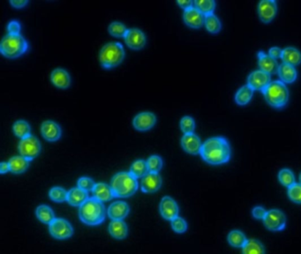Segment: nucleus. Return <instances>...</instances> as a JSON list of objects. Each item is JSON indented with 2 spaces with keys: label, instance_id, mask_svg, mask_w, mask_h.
Returning a JSON list of instances; mask_svg holds the SVG:
<instances>
[{
  "label": "nucleus",
  "instance_id": "1",
  "mask_svg": "<svg viewBox=\"0 0 301 254\" xmlns=\"http://www.w3.org/2000/svg\"><path fill=\"white\" fill-rule=\"evenodd\" d=\"M230 146L225 137H212L202 143L200 155L202 159L212 165H221L230 160Z\"/></svg>",
  "mask_w": 301,
  "mask_h": 254
},
{
  "label": "nucleus",
  "instance_id": "2",
  "mask_svg": "<svg viewBox=\"0 0 301 254\" xmlns=\"http://www.w3.org/2000/svg\"><path fill=\"white\" fill-rule=\"evenodd\" d=\"M106 209L103 202L95 199L94 197L88 198L79 207V217L82 223L95 226L103 223L105 219Z\"/></svg>",
  "mask_w": 301,
  "mask_h": 254
},
{
  "label": "nucleus",
  "instance_id": "3",
  "mask_svg": "<svg viewBox=\"0 0 301 254\" xmlns=\"http://www.w3.org/2000/svg\"><path fill=\"white\" fill-rule=\"evenodd\" d=\"M111 187L114 197L128 198L137 191L138 181L130 172H119L111 178Z\"/></svg>",
  "mask_w": 301,
  "mask_h": 254
},
{
  "label": "nucleus",
  "instance_id": "4",
  "mask_svg": "<svg viewBox=\"0 0 301 254\" xmlns=\"http://www.w3.org/2000/svg\"><path fill=\"white\" fill-rule=\"evenodd\" d=\"M28 43L20 34L4 35L0 43L1 53L8 59H15L28 51Z\"/></svg>",
  "mask_w": 301,
  "mask_h": 254
},
{
  "label": "nucleus",
  "instance_id": "5",
  "mask_svg": "<svg viewBox=\"0 0 301 254\" xmlns=\"http://www.w3.org/2000/svg\"><path fill=\"white\" fill-rule=\"evenodd\" d=\"M267 102L274 108H283L289 100V91L286 84L281 81H275L262 91Z\"/></svg>",
  "mask_w": 301,
  "mask_h": 254
},
{
  "label": "nucleus",
  "instance_id": "6",
  "mask_svg": "<svg viewBox=\"0 0 301 254\" xmlns=\"http://www.w3.org/2000/svg\"><path fill=\"white\" fill-rule=\"evenodd\" d=\"M125 58L123 45L118 42H111L104 44L99 53L101 65L104 68H113L121 64Z\"/></svg>",
  "mask_w": 301,
  "mask_h": 254
},
{
  "label": "nucleus",
  "instance_id": "7",
  "mask_svg": "<svg viewBox=\"0 0 301 254\" xmlns=\"http://www.w3.org/2000/svg\"><path fill=\"white\" fill-rule=\"evenodd\" d=\"M18 149L21 157L26 158L27 160L31 161L39 156L42 147L37 138L29 135L28 137L20 140Z\"/></svg>",
  "mask_w": 301,
  "mask_h": 254
},
{
  "label": "nucleus",
  "instance_id": "8",
  "mask_svg": "<svg viewBox=\"0 0 301 254\" xmlns=\"http://www.w3.org/2000/svg\"><path fill=\"white\" fill-rule=\"evenodd\" d=\"M49 231L54 239L60 240L69 239L74 234L71 223L63 218H56L49 225Z\"/></svg>",
  "mask_w": 301,
  "mask_h": 254
},
{
  "label": "nucleus",
  "instance_id": "9",
  "mask_svg": "<svg viewBox=\"0 0 301 254\" xmlns=\"http://www.w3.org/2000/svg\"><path fill=\"white\" fill-rule=\"evenodd\" d=\"M263 223L266 228L271 231H281L286 226V216L281 210L271 209L267 212Z\"/></svg>",
  "mask_w": 301,
  "mask_h": 254
},
{
  "label": "nucleus",
  "instance_id": "10",
  "mask_svg": "<svg viewBox=\"0 0 301 254\" xmlns=\"http://www.w3.org/2000/svg\"><path fill=\"white\" fill-rule=\"evenodd\" d=\"M278 12V5L275 0H262L258 5V15L263 23L272 21Z\"/></svg>",
  "mask_w": 301,
  "mask_h": 254
},
{
  "label": "nucleus",
  "instance_id": "11",
  "mask_svg": "<svg viewBox=\"0 0 301 254\" xmlns=\"http://www.w3.org/2000/svg\"><path fill=\"white\" fill-rule=\"evenodd\" d=\"M125 42L133 50H141L146 44V35L139 28H130L125 35Z\"/></svg>",
  "mask_w": 301,
  "mask_h": 254
},
{
  "label": "nucleus",
  "instance_id": "12",
  "mask_svg": "<svg viewBox=\"0 0 301 254\" xmlns=\"http://www.w3.org/2000/svg\"><path fill=\"white\" fill-rule=\"evenodd\" d=\"M159 210L162 218L167 221H172L178 216V204L169 196H165L161 199Z\"/></svg>",
  "mask_w": 301,
  "mask_h": 254
},
{
  "label": "nucleus",
  "instance_id": "13",
  "mask_svg": "<svg viewBox=\"0 0 301 254\" xmlns=\"http://www.w3.org/2000/svg\"><path fill=\"white\" fill-rule=\"evenodd\" d=\"M270 83V75L262 70L254 71L250 74L247 79V85L254 91H262Z\"/></svg>",
  "mask_w": 301,
  "mask_h": 254
},
{
  "label": "nucleus",
  "instance_id": "14",
  "mask_svg": "<svg viewBox=\"0 0 301 254\" xmlns=\"http://www.w3.org/2000/svg\"><path fill=\"white\" fill-rule=\"evenodd\" d=\"M162 186V177L159 173L149 172L147 175L143 176L141 182V188L143 192L152 193L158 191Z\"/></svg>",
  "mask_w": 301,
  "mask_h": 254
},
{
  "label": "nucleus",
  "instance_id": "15",
  "mask_svg": "<svg viewBox=\"0 0 301 254\" xmlns=\"http://www.w3.org/2000/svg\"><path fill=\"white\" fill-rule=\"evenodd\" d=\"M183 19L187 26L193 28H201L205 22V15L195 6L185 10Z\"/></svg>",
  "mask_w": 301,
  "mask_h": 254
},
{
  "label": "nucleus",
  "instance_id": "16",
  "mask_svg": "<svg viewBox=\"0 0 301 254\" xmlns=\"http://www.w3.org/2000/svg\"><path fill=\"white\" fill-rule=\"evenodd\" d=\"M156 117L154 113L150 111H143L137 114L133 120V125L135 129L139 131H147L154 126Z\"/></svg>",
  "mask_w": 301,
  "mask_h": 254
},
{
  "label": "nucleus",
  "instance_id": "17",
  "mask_svg": "<svg viewBox=\"0 0 301 254\" xmlns=\"http://www.w3.org/2000/svg\"><path fill=\"white\" fill-rule=\"evenodd\" d=\"M183 149L191 155H198L202 149V141L194 133H186L181 138Z\"/></svg>",
  "mask_w": 301,
  "mask_h": 254
},
{
  "label": "nucleus",
  "instance_id": "18",
  "mask_svg": "<svg viewBox=\"0 0 301 254\" xmlns=\"http://www.w3.org/2000/svg\"><path fill=\"white\" fill-rule=\"evenodd\" d=\"M130 211L129 206L125 201H115L107 209V215L111 221H123Z\"/></svg>",
  "mask_w": 301,
  "mask_h": 254
},
{
  "label": "nucleus",
  "instance_id": "19",
  "mask_svg": "<svg viewBox=\"0 0 301 254\" xmlns=\"http://www.w3.org/2000/svg\"><path fill=\"white\" fill-rule=\"evenodd\" d=\"M41 133L46 141H56L61 136V128L56 122L45 120L41 125Z\"/></svg>",
  "mask_w": 301,
  "mask_h": 254
},
{
  "label": "nucleus",
  "instance_id": "20",
  "mask_svg": "<svg viewBox=\"0 0 301 254\" xmlns=\"http://www.w3.org/2000/svg\"><path fill=\"white\" fill-rule=\"evenodd\" d=\"M258 63H259L260 70L263 71L269 75L278 73L279 65L277 62V60L271 58L269 54H266L263 51H260L258 53Z\"/></svg>",
  "mask_w": 301,
  "mask_h": 254
},
{
  "label": "nucleus",
  "instance_id": "21",
  "mask_svg": "<svg viewBox=\"0 0 301 254\" xmlns=\"http://www.w3.org/2000/svg\"><path fill=\"white\" fill-rule=\"evenodd\" d=\"M51 81L60 88H67L71 84V77L68 71L63 68H56L51 74Z\"/></svg>",
  "mask_w": 301,
  "mask_h": 254
},
{
  "label": "nucleus",
  "instance_id": "22",
  "mask_svg": "<svg viewBox=\"0 0 301 254\" xmlns=\"http://www.w3.org/2000/svg\"><path fill=\"white\" fill-rule=\"evenodd\" d=\"M92 193H93V197L101 202L109 201L114 197L111 185H108L105 183L95 184Z\"/></svg>",
  "mask_w": 301,
  "mask_h": 254
},
{
  "label": "nucleus",
  "instance_id": "23",
  "mask_svg": "<svg viewBox=\"0 0 301 254\" xmlns=\"http://www.w3.org/2000/svg\"><path fill=\"white\" fill-rule=\"evenodd\" d=\"M88 199V193L80 188H72L70 191L68 192V203L74 207H80L82 204Z\"/></svg>",
  "mask_w": 301,
  "mask_h": 254
},
{
  "label": "nucleus",
  "instance_id": "24",
  "mask_svg": "<svg viewBox=\"0 0 301 254\" xmlns=\"http://www.w3.org/2000/svg\"><path fill=\"white\" fill-rule=\"evenodd\" d=\"M278 76L281 80L282 83H293L296 81L298 74L295 67L291 66L289 64L283 63L279 67L278 71Z\"/></svg>",
  "mask_w": 301,
  "mask_h": 254
},
{
  "label": "nucleus",
  "instance_id": "25",
  "mask_svg": "<svg viewBox=\"0 0 301 254\" xmlns=\"http://www.w3.org/2000/svg\"><path fill=\"white\" fill-rule=\"evenodd\" d=\"M109 233L118 240L125 239L128 235V228L124 221H111L109 225Z\"/></svg>",
  "mask_w": 301,
  "mask_h": 254
},
{
  "label": "nucleus",
  "instance_id": "26",
  "mask_svg": "<svg viewBox=\"0 0 301 254\" xmlns=\"http://www.w3.org/2000/svg\"><path fill=\"white\" fill-rule=\"evenodd\" d=\"M281 59L284 63L296 67L301 64V52L294 47H287L282 51Z\"/></svg>",
  "mask_w": 301,
  "mask_h": 254
},
{
  "label": "nucleus",
  "instance_id": "27",
  "mask_svg": "<svg viewBox=\"0 0 301 254\" xmlns=\"http://www.w3.org/2000/svg\"><path fill=\"white\" fill-rule=\"evenodd\" d=\"M8 164L10 166V171L14 174L23 173L29 167V161L21 156H16L10 158V160L8 161Z\"/></svg>",
  "mask_w": 301,
  "mask_h": 254
},
{
  "label": "nucleus",
  "instance_id": "28",
  "mask_svg": "<svg viewBox=\"0 0 301 254\" xmlns=\"http://www.w3.org/2000/svg\"><path fill=\"white\" fill-rule=\"evenodd\" d=\"M36 217L40 222L45 224H51L56 219L55 214L52 208L46 205H40L36 210Z\"/></svg>",
  "mask_w": 301,
  "mask_h": 254
},
{
  "label": "nucleus",
  "instance_id": "29",
  "mask_svg": "<svg viewBox=\"0 0 301 254\" xmlns=\"http://www.w3.org/2000/svg\"><path fill=\"white\" fill-rule=\"evenodd\" d=\"M253 94H254V90L252 89L248 85L241 86L236 93L235 101L238 105H246L251 101Z\"/></svg>",
  "mask_w": 301,
  "mask_h": 254
},
{
  "label": "nucleus",
  "instance_id": "30",
  "mask_svg": "<svg viewBox=\"0 0 301 254\" xmlns=\"http://www.w3.org/2000/svg\"><path fill=\"white\" fill-rule=\"evenodd\" d=\"M149 172L150 170L148 168L147 161H135L130 167V173L135 178H143Z\"/></svg>",
  "mask_w": 301,
  "mask_h": 254
},
{
  "label": "nucleus",
  "instance_id": "31",
  "mask_svg": "<svg viewBox=\"0 0 301 254\" xmlns=\"http://www.w3.org/2000/svg\"><path fill=\"white\" fill-rule=\"evenodd\" d=\"M227 239H228V243L231 247H237V248H240V247L243 248L245 247L246 242L248 241V239H246L244 233L239 231H230Z\"/></svg>",
  "mask_w": 301,
  "mask_h": 254
},
{
  "label": "nucleus",
  "instance_id": "32",
  "mask_svg": "<svg viewBox=\"0 0 301 254\" xmlns=\"http://www.w3.org/2000/svg\"><path fill=\"white\" fill-rule=\"evenodd\" d=\"M243 254H265V249L262 243L256 239H250L242 248Z\"/></svg>",
  "mask_w": 301,
  "mask_h": 254
},
{
  "label": "nucleus",
  "instance_id": "33",
  "mask_svg": "<svg viewBox=\"0 0 301 254\" xmlns=\"http://www.w3.org/2000/svg\"><path fill=\"white\" fill-rule=\"evenodd\" d=\"M204 25L206 27L207 30L210 32V33H212V34H217L222 28L221 21L218 19V16L214 14V13L205 15Z\"/></svg>",
  "mask_w": 301,
  "mask_h": 254
},
{
  "label": "nucleus",
  "instance_id": "34",
  "mask_svg": "<svg viewBox=\"0 0 301 254\" xmlns=\"http://www.w3.org/2000/svg\"><path fill=\"white\" fill-rule=\"evenodd\" d=\"M12 130L16 136L20 139L28 137L30 134V125L25 120H17L12 125Z\"/></svg>",
  "mask_w": 301,
  "mask_h": 254
},
{
  "label": "nucleus",
  "instance_id": "35",
  "mask_svg": "<svg viewBox=\"0 0 301 254\" xmlns=\"http://www.w3.org/2000/svg\"><path fill=\"white\" fill-rule=\"evenodd\" d=\"M194 3V6L204 15L213 13L216 9V2L214 0H195Z\"/></svg>",
  "mask_w": 301,
  "mask_h": 254
},
{
  "label": "nucleus",
  "instance_id": "36",
  "mask_svg": "<svg viewBox=\"0 0 301 254\" xmlns=\"http://www.w3.org/2000/svg\"><path fill=\"white\" fill-rule=\"evenodd\" d=\"M278 179L284 186L289 188L295 184L294 172L289 169H283L278 173Z\"/></svg>",
  "mask_w": 301,
  "mask_h": 254
},
{
  "label": "nucleus",
  "instance_id": "37",
  "mask_svg": "<svg viewBox=\"0 0 301 254\" xmlns=\"http://www.w3.org/2000/svg\"><path fill=\"white\" fill-rule=\"evenodd\" d=\"M108 30L111 35H114L116 37H125L128 29L122 22L113 21L109 25Z\"/></svg>",
  "mask_w": 301,
  "mask_h": 254
},
{
  "label": "nucleus",
  "instance_id": "38",
  "mask_svg": "<svg viewBox=\"0 0 301 254\" xmlns=\"http://www.w3.org/2000/svg\"><path fill=\"white\" fill-rule=\"evenodd\" d=\"M49 196L55 202H64L68 199V192L64 188L55 186L50 190Z\"/></svg>",
  "mask_w": 301,
  "mask_h": 254
},
{
  "label": "nucleus",
  "instance_id": "39",
  "mask_svg": "<svg viewBox=\"0 0 301 254\" xmlns=\"http://www.w3.org/2000/svg\"><path fill=\"white\" fill-rule=\"evenodd\" d=\"M148 168L150 172L159 173L162 167V160L159 156H151L147 160Z\"/></svg>",
  "mask_w": 301,
  "mask_h": 254
},
{
  "label": "nucleus",
  "instance_id": "40",
  "mask_svg": "<svg viewBox=\"0 0 301 254\" xmlns=\"http://www.w3.org/2000/svg\"><path fill=\"white\" fill-rule=\"evenodd\" d=\"M180 128L185 134L194 133L195 129V122L194 118L190 116L183 117L180 120Z\"/></svg>",
  "mask_w": 301,
  "mask_h": 254
},
{
  "label": "nucleus",
  "instance_id": "41",
  "mask_svg": "<svg viewBox=\"0 0 301 254\" xmlns=\"http://www.w3.org/2000/svg\"><path fill=\"white\" fill-rule=\"evenodd\" d=\"M288 196L291 200L297 204H301V184H293L288 188Z\"/></svg>",
  "mask_w": 301,
  "mask_h": 254
},
{
  "label": "nucleus",
  "instance_id": "42",
  "mask_svg": "<svg viewBox=\"0 0 301 254\" xmlns=\"http://www.w3.org/2000/svg\"><path fill=\"white\" fill-rule=\"evenodd\" d=\"M170 224H171L172 230L178 234L185 233L187 230V223L185 220L179 216L176 217L172 221H170Z\"/></svg>",
  "mask_w": 301,
  "mask_h": 254
},
{
  "label": "nucleus",
  "instance_id": "43",
  "mask_svg": "<svg viewBox=\"0 0 301 254\" xmlns=\"http://www.w3.org/2000/svg\"><path fill=\"white\" fill-rule=\"evenodd\" d=\"M95 185V183L94 182V180L87 176H82L77 181V186L87 192H92Z\"/></svg>",
  "mask_w": 301,
  "mask_h": 254
},
{
  "label": "nucleus",
  "instance_id": "44",
  "mask_svg": "<svg viewBox=\"0 0 301 254\" xmlns=\"http://www.w3.org/2000/svg\"><path fill=\"white\" fill-rule=\"evenodd\" d=\"M7 31L9 34H20V24L17 20H12L7 25Z\"/></svg>",
  "mask_w": 301,
  "mask_h": 254
},
{
  "label": "nucleus",
  "instance_id": "45",
  "mask_svg": "<svg viewBox=\"0 0 301 254\" xmlns=\"http://www.w3.org/2000/svg\"><path fill=\"white\" fill-rule=\"evenodd\" d=\"M267 212L268 211H266L265 208H263L262 207H255L253 209L252 214H253V216L255 219L263 220L265 217Z\"/></svg>",
  "mask_w": 301,
  "mask_h": 254
},
{
  "label": "nucleus",
  "instance_id": "46",
  "mask_svg": "<svg viewBox=\"0 0 301 254\" xmlns=\"http://www.w3.org/2000/svg\"><path fill=\"white\" fill-rule=\"evenodd\" d=\"M282 51H283V50H281L280 48H270V51H269V55H270L271 58H273V59H279V58H281Z\"/></svg>",
  "mask_w": 301,
  "mask_h": 254
},
{
  "label": "nucleus",
  "instance_id": "47",
  "mask_svg": "<svg viewBox=\"0 0 301 254\" xmlns=\"http://www.w3.org/2000/svg\"><path fill=\"white\" fill-rule=\"evenodd\" d=\"M178 5L180 7H182L184 9V11L186 9H189V8L193 7L194 6V3L191 0H178L177 1Z\"/></svg>",
  "mask_w": 301,
  "mask_h": 254
},
{
  "label": "nucleus",
  "instance_id": "48",
  "mask_svg": "<svg viewBox=\"0 0 301 254\" xmlns=\"http://www.w3.org/2000/svg\"><path fill=\"white\" fill-rule=\"evenodd\" d=\"M10 3L14 7L21 8L28 4V1H27V0H11Z\"/></svg>",
  "mask_w": 301,
  "mask_h": 254
},
{
  "label": "nucleus",
  "instance_id": "49",
  "mask_svg": "<svg viewBox=\"0 0 301 254\" xmlns=\"http://www.w3.org/2000/svg\"><path fill=\"white\" fill-rule=\"evenodd\" d=\"M8 171H10V166H9V164H8V163H5V162L1 163V165H0V173H1V174H4V173H6V172Z\"/></svg>",
  "mask_w": 301,
  "mask_h": 254
},
{
  "label": "nucleus",
  "instance_id": "50",
  "mask_svg": "<svg viewBox=\"0 0 301 254\" xmlns=\"http://www.w3.org/2000/svg\"><path fill=\"white\" fill-rule=\"evenodd\" d=\"M300 181H301V175H300Z\"/></svg>",
  "mask_w": 301,
  "mask_h": 254
}]
</instances>
